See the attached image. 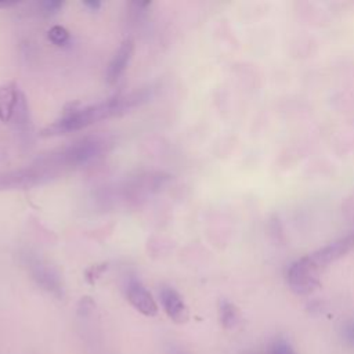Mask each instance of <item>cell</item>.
<instances>
[{"mask_svg": "<svg viewBox=\"0 0 354 354\" xmlns=\"http://www.w3.org/2000/svg\"><path fill=\"white\" fill-rule=\"evenodd\" d=\"M151 97H152V88H142L124 95H116L102 102L88 105L80 109L72 108L71 111H66L61 119L55 120L53 124L46 127L43 130V136H57V134H65L69 131H76L98 120L123 115L130 109L144 104Z\"/></svg>", "mask_w": 354, "mask_h": 354, "instance_id": "cell-1", "label": "cell"}, {"mask_svg": "<svg viewBox=\"0 0 354 354\" xmlns=\"http://www.w3.org/2000/svg\"><path fill=\"white\" fill-rule=\"evenodd\" d=\"M50 176L51 170H48L46 165L0 173V191L29 188L48 180Z\"/></svg>", "mask_w": 354, "mask_h": 354, "instance_id": "cell-2", "label": "cell"}, {"mask_svg": "<svg viewBox=\"0 0 354 354\" xmlns=\"http://www.w3.org/2000/svg\"><path fill=\"white\" fill-rule=\"evenodd\" d=\"M102 151V142L97 138L91 140H82L79 142H75L69 148L64 149L58 158H55V162H62L66 165H77L88 162L90 159L98 156Z\"/></svg>", "mask_w": 354, "mask_h": 354, "instance_id": "cell-3", "label": "cell"}, {"mask_svg": "<svg viewBox=\"0 0 354 354\" xmlns=\"http://www.w3.org/2000/svg\"><path fill=\"white\" fill-rule=\"evenodd\" d=\"M126 296L129 303L142 315L155 317L158 314L159 308L155 299L138 279H130L126 289Z\"/></svg>", "mask_w": 354, "mask_h": 354, "instance_id": "cell-4", "label": "cell"}, {"mask_svg": "<svg viewBox=\"0 0 354 354\" xmlns=\"http://www.w3.org/2000/svg\"><path fill=\"white\" fill-rule=\"evenodd\" d=\"M134 53V40L127 37L124 39L120 46L118 47V50L115 51V54L112 55L108 66H106V72H105V79L109 84L116 83L120 76L124 73L131 57Z\"/></svg>", "mask_w": 354, "mask_h": 354, "instance_id": "cell-5", "label": "cell"}, {"mask_svg": "<svg viewBox=\"0 0 354 354\" xmlns=\"http://www.w3.org/2000/svg\"><path fill=\"white\" fill-rule=\"evenodd\" d=\"M159 297H160V303L165 313L173 322L181 325L188 321L189 318L188 307L185 306L183 297L176 289L170 286H163L159 292Z\"/></svg>", "mask_w": 354, "mask_h": 354, "instance_id": "cell-6", "label": "cell"}, {"mask_svg": "<svg viewBox=\"0 0 354 354\" xmlns=\"http://www.w3.org/2000/svg\"><path fill=\"white\" fill-rule=\"evenodd\" d=\"M32 274H33V278L37 281V283L41 285L48 292H53V293L61 292L59 279L48 266L41 264L40 261H35L32 264Z\"/></svg>", "mask_w": 354, "mask_h": 354, "instance_id": "cell-7", "label": "cell"}, {"mask_svg": "<svg viewBox=\"0 0 354 354\" xmlns=\"http://www.w3.org/2000/svg\"><path fill=\"white\" fill-rule=\"evenodd\" d=\"M17 84L14 82H8L0 87V120L8 122L12 116L17 98H18Z\"/></svg>", "mask_w": 354, "mask_h": 354, "instance_id": "cell-8", "label": "cell"}, {"mask_svg": "<svg viewBox=\"0 0 354 354\" xmlns=\"http://www.w3.org/2000/svg\"><path fill=\"white\" fill-rule=\"evenodd\" d=\"M218 314H220V322H221L223 328H225V329H232L239 322V313H238L236 307L227 300H223L220 303Z\"/></svg>", "mask_w": 354, "mask_h": 354, "instance_id": "cell-9", "label": "cell"}, {"mask_svg": "<svg viewBox=\"0 0 354 354\" xmlns=\"http://www.w3.org/2000/svg\"><path fill=\"white\" fill-rule=\"evenodd\" d=\"M14 118V126L19 130L26 129L29 124V109H28V102L26 98L22 93H18V98H17V104L12 112Z\"/></svg>", "mask_w": 354, "mask_h": 354, "instance_id": "cell-10", "label": "cell"}, {"mask_svg": "<svg viewBox=\"0 0 354 354\" xmlns=\"http://www.w3.org/2000/svg\"><path fill=\"white\" fill-rule=\"evenodd\" d=\"M270 354H297L289 340L283 337H275L268 348Z\"/></svg>", "mask_w": 354, "mask_h": 354, "instance_id": "cell-11", "label": "cell"}, {"mask_svg": "<svg viewBox=\"0 0 354 354\" xmlns=\"http://www.w3.org/2000/svg\"><path fill=\"white\" fill-rule=\"evenodd\" d=\"M48 39L55 46H64L69 39V33L64 26L55 25L48 30Z\"/></svg>", "mask_w": 354, "mask_h": 354, "instance_id": "cell-12", "label": "cell"}, {"mask_svg": "<svg viewBox=\"0 0 354 354\" xmlns=\"http://www.w3.org/2000/svg\"><path fill=\"white\" fill-rule=\"evenodd\" d=\"M41 11L46 14V15H53L55 12H58L62 6H64V1H59V0H43L39 3Z\"/></svg>", "mask_w": 354, "mask_h": 354, "instance_id": "cell-13", "label": "cell"}, {"mask_svg": "<svg viewBox=\"0 0 354 354\" xmlns=\"http://www.w3.org/2000/svg\"><path fill=\"white\" fill-rule=\"evenodd\" d=\"M106 268V264L104 266V264H101V266H93L91 268H88L87 270V279H88V282H94L100 275H101V272L104 271Z\"/></svg>", "mask_w": 354, "mask_h": 354, "instance_id": "cell-14", "label": "cell"}, {"mask_svg": "<svg viewBox=\"0 0 354 354\" xmlns=\"http://www.w3.org/2000/svg\"><path fill=\"white\" fill-rule=\"evenodd\" d=\"M344 336H346V339L350 342V344L354 346V321H351V322L346 326V329H344Z\"/></svg>", "mask_w": 354, "mask_h": 354, "instance_id": "cell-15", "label": "cell"}, {"mask_svg": "<svg viewBox=\"0 0 354 354\" xmlns=\"http://www.w3.org/2000/svg\"><path fill=\"white\" fill-rule=\"evenodd\" d=\"M82 4L88 10V11H97L101 7V3L98 0H84Z\"/></svg>", "mask_w": 354, "mask_h": 354, "instance_id": "cell-16", "label": "cell"}, {"mask_svg": "<svg viewBox=\"0 0 354 354\" xmlns=\"http://www.w3.org/2000/svg\"><path fill=\"white\" fill-rule=\"evenodd\" d=\"M18 4L17 0H0V8H7Z\"/></svg>", "mask_w": 354, "mask_h": 354, "instance_id": "cell-17", "label": "cell"}]
</instances>
